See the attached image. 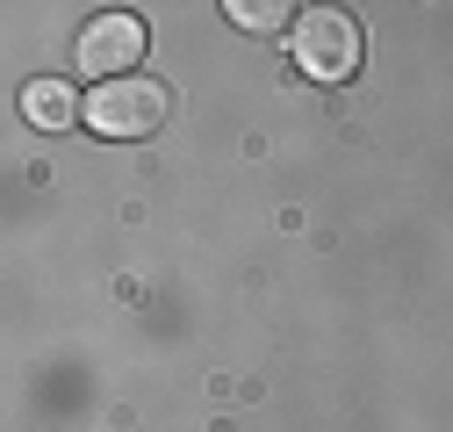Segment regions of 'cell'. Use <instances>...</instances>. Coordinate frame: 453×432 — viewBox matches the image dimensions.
<instances>
[{
    "label": "cell",
    "instance_id": "277c9868",
    "mask_svg": "<svg viewBox=\"0 0 453 432\" xmlns=\"http://www.w3.org/2000/svg\"><path fill=\"white\" fill-rule=\"evenodd\" d=\"M22 108H29L36 130H73V123H80V101H73L65 80H36V87L22 94Z\"/></svg>",
    "mask_w": 453,
    "mask_h": 432
},
{
    "label": "cell",
    "instance_id": "5b68a950",
    "mask_svg": "<svg viewBox=\"0 0 453 432\" xmlns=\"http://www.w3.org/2000/svg\"><path fill=\"white\" fill-rule=\"evenodd\" d=\"M296 8H280V0H231V22L252 29V36H273V29H288Z\"/></svg>",
    "mask_w": 453,
    "mask_h": 432
},
{
    "label": "cell",
    "instance_id": "6da1fadb",
    "mask_svg": "<svg viewBox=\"0 0 453 432\" xmlns=\"http://www.w3.org/2000/svg\"><path fill=\"white\" fill-rule=\"evenodd\" d=\"M296 66H303L310 80H324V87L353 80V73H360V22L338 15V8L296 15Z\"/></svg>",
    "mask_w": 453,
    "mask_h": 432
},
{
    "label": "cell",
    "instance_id": "7a4b0ae2",
    "mask_svg": "<svg viewBox=\"0 0 453 432\" xmlns=\"http://www.w3.org/2000/svg\"><path fill=\"white\" fill-rule=\"evenodd\" d=\"M165 116H173V94H165L158 80H101L94 101H87V123L101 137H151Z\"/></svg>",
    "mask_w": 453,
    "mask_h": 432
},
{
    "label": "cell",
    "instance_id": "3957f363",
    "mask_svg": "<svg viewBox=\"0 0 453 432\" xmlns=\"http://www.w3.org/2000/svg\"><path fill=\"white\" fill-rule=\"evenodd\" d=\"M80 73H108V80H130V66L144 58V15H130V8H108V15H94L87 29H80Z\"/></svg>",
    "mask_w": 453,
    "mask_h": 432
}]
</instances>
